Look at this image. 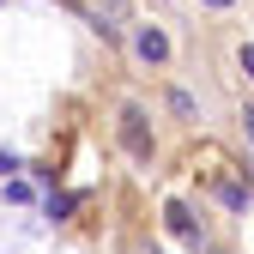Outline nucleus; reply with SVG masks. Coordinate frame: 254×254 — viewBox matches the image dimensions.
Returning <instances> with one entry per match:
<instances>
[{"label": "nucleus", "mask_w": 254, "mask_h": 254, "mask_svg": "<svg viewBox=\"0 0 254 254\" xmlns=\"http://www.w3.org/2000/svg\"><path fill=\"white\" fill-rule=\"evenodd\" d=\"M212 6H230V0H212Z\"/></svg>", "instance_id": "nucleus-4"}, {"label": "nucleus", "mask_w": 254, "mask_h": 254, "mask_svg": "<svg viewBox=\"0 0 254 254\" xmlns=\"http://www.w3.org/2000/svg\"><path fill=\"white\" fill-rule=\"evenodd\" d=\"M248 133H254V109H248Z\"/></svg>", "instance_id": "nucleus-3"}, {"label": "nucleus", "mask_w": 254, "mask_h": 254, "mask_svg": "<svg viewBox=\"0 0 254 254\" xmlns=\"http://www.w3.org/2000/svg\"><path fill=\"white\" fill-rule=\"evenodd\" d=\"M139 55H145V61H164V55H170L164 30H139Z\"/></svg>", "instance_id": "nucleus-2"}, {"label": "nucleus", "mask_w": 254, "mask_h": 254, "mask_svg": "<svg viewBox=\"0 0 254 254\" xmlns=\"http://www.w3.org/2000/svg\"><path fill=\"white\" fill-rule=\"evenodd\" d=\"M170 230H176V236H182L188 248H194V242H200V224H194V218H188L182 206H170Z\"/></svg>", "instance_id": "nucleus-1"}]
</instances>
